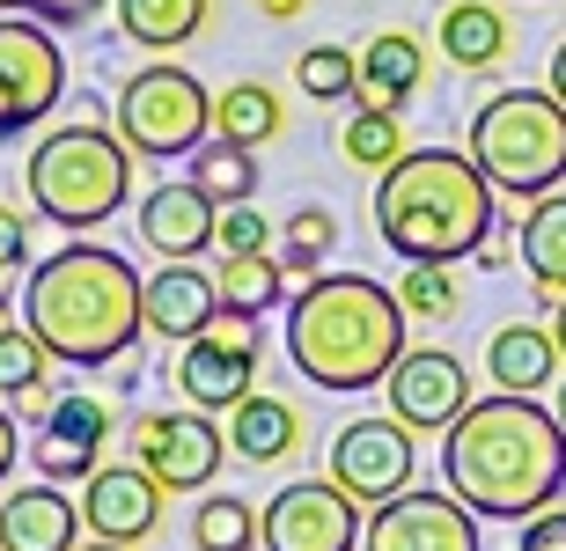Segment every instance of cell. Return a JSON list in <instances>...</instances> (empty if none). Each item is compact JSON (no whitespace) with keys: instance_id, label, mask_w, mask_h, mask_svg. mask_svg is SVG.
Returning <instances> with one entry per match:
<instances>
[{"instance_id":"obj_18","label":"cell","mask_w":566,"mask_h":551,"mask_svg":"<svg viewBox=\"0 0 566 551\" xmlns=\"http://www.w3.org/2000/svg\"><path fill=\"white\" fill-rule=\"evenodd\" d=\"M221 426H229V456H235V464H258V470L294 464V456H302V442H310L302 404L280 398V390H251V398L235 404Z\"/></svg>"},{"instance_id":"obj_19","label":"cell","mask_w":566,"mask_h":551,"mask_svg":"<svg viewBox=\"0 0 566 551\" xmlns=\"http://www.w3.org/2000/svg\"><path fill=\"white\" fill-rule=\"evenodd\" d=\"M82 500H66L52 478L0 500V551H82Z\"/></svg>"},{"instance_id":"obj_43","label":"cell","mask_w":566,"mask_h":551,"mask_svg":"<svg viewBox=\"0 0 566 551\" xmlns=\"http://www.w3.org/2000/svg\"><path fill=\"white\" fill-rule=\"evenodd\" d=\"M545 88H552V96H559V104H566V38L552 44V82H545Z\"/></svg>"},{"instance_id":"obj_14","label":"cell","mask_w":566,"mask_h":551,"mask_svg":"<svg viewBox=\"0 0 566 551\" xmlns=\"http://www.w3.org/2000/svg\"><path fill=\"white\" fill-rule=\"evenodd\" d=\"M360 551H479V515L449 486H412L398 500L368 508Z\"/></svg>"},{"instance_id":"obj_6","label":"cell","mask_w":566,"mask_h":551,"mask_svg":"<svg viewBox=\"0 0 566 551\" xmlns=\"http://www.w3.org/2000/svg\"><path fill=\"white\" fill-rule=\"evenodd\" d=\"M463 155L485 170L501 199H545L566 184V104L552 88H501L471 110Z\"/></svg>"},{"instance_id":"obj_21","label":"cell","mask_w":566,"mask_h":551,"mask_svg":"<svg viewBox=\"0 0 566 551\" xmlns=\"http://www.w3.org/2000/svg\"><path fill=\"white\" fill-rule=\"evenodd\" d=\"M213 317H221L213 273H199L191 257H177V265H155V273H147V339H199Z\"/></svg>"},{"instance_id":"obj_36","label":"cell","mask_w":566,"mask_h":551,"mask_svg":"<svg viewBox=\"0 0 566 551\" xmlns=\"http://www.w3.org/2000/svg\"><path fill=\"white\" fill-rule=\"evenodd\" d=\"M8 273H30V213L0 199V279Z\"/></svg>"},{"instance_id":"obj_37","label":"cell","mask_w":566,"mask_h":551,"mask_svg":"<svg viewBox=\"0 0 566 551\" xmlns=\"http://www.w3.org/2000/svg\"><path fill=\"white\" fill-rule=\"evenodd\" d=\"M111 0H30L22 15H38L44 30H82V22H96Z\"/></svg>"},{"instance_id":"obj_17","label":"cell","mask_w":566,"mask_h":551,"mask_svg":"<svg viewBox=\"0 0 566 551\" xmlns=\"http://www.w3.org/2000/svg\"><path fill=\"white\" fill-rule=\"evenodd\" d=\"M133 229H140V243L163 257V265H177V257L213 251L221 206H213L191 177H169V184H155V191H140V199H133Z\"/></svg>"},{"instance_id":"obj_28","label":"cell","mask_w":566,"mask_h":551,"mask_svg":"<svg viewBox=\"0 0 566 551\" xmlns=\"http://www.w3.org/2000/svg\"><path fill=\"white\" fill-rule=\"evenodd\" d=\"M191 184L207 191L213 206H251L265 170H258V148H235V140H207L191 155Z\"/></svg>"},{"instance_id":"obj_3","label":"cell","mask_w":566,"mask_h":551,"mask_svg":"<svg viewBox=\"0 0 566 551\" xmlns=\"http://www.w3.org/2000/svg\"><path fill=\"white\" fill-rule=\"evenodd\" d=\"M412 346L398 287L368 273H316L287 301V361L302 382L332 390V398H368L390 382V368Z\"/></svg>"},{"instance_id":"obj_10","label":"cell","mask_w":566,"mask_h":551,"mask_svg":"<svg viewBox=\"0 0 566 551\" xmlns=\"http://www.w3.org/2000/svg\"><path fill=\"white\" fill-rule=\"evenodd\" d=\"M324 464H332L324 478L338 492H354L360 508H382V500L412 492V478H420V434L405 420H390V412H368V420H346L332 434Z\"/></svg>"},{"instance_id":"obj_47","label":"cell","mask_w":566,"mask_h":551,"mask_svg":"<svg viewBox=\"0 0 566 551\" xmlns=\"http://www.w3.org/2000/svg\"><path fill=\"white\" fill-rule=\"evenodd\" d=\"M22 8H30V0H0V15H22Z\"/></svg>"},{"instance_id":"obj_15","label":"cell","mask_w":566,"mask_h":551,"mask_svg":"<svg viewBox=\"0 0 566 551\" xmlns=\"http://www.w3.org/2000/svg\"><path fill=\"white\" fill-rule=\"evenodd\" d=\"M390 420H405L412 434H449L471 412V368L449 346H405V361L390 368Z\"/></svg>"},{"instance_id":"obj_31","label":"cell","mask_w":566,"mask_h":551,"mask_svg":"<svg viewBox=\"0 0 566 551\" xmlns=\"http://www.w3.org/2000/svg\"><path fill=\"white\" fill-rule=\"evenodd\" d=\"M44 375H52V353H44V339L30 331V324H0V398L44 404V398H52V390H44Z\"/></svg>"},{"instance_id":"obj_40","label":"cell","mask_w":566,"mask_h":551,"mask_svg":"<svg viewBox=\"0 0 566 551\" xmlns=\"http://www.w3.org/2000/svg\"><path fill=\"white\" fill-rule=\"evenodd\" d=\"M133 382H140V346H133V353H118V361L104 368V390H133Z\"/></svg>"},{"instance_id":"obj_23","label":"cell","mask_w":566,"mask_h":551,"mask_svg":"<svg viewBox=\"0 0 566 551\" xmlns=\"http://www.w3.org/2000/svg\"><path fill=\"white\" fill-rule=\"evenodd\" d=\"M427 88V44L412 30H376L360 44V104L368 110H398Z\"/></svg>"},{"instance_id":"obj_33","label":"cell","mask_w":566,"mask_h":551,"mask_svg":"<svg viewBox=\"0 0 566 551\" xmlns=\"http://www.w3.org/2000/svg\"><path fill=\"white\" fill-rule=\"evenodd\" d=\"M338 155H346L354 170H376L382 177L405 155V118H398V110H368V104H360L354 118L338 126Z\"/></svg>"},{"instance_id":"obj_7","label":"cell","mask_w":566,"mask_h":551,"mask_svg":"<svg viewBox=\"0 0 566 551\" xmlns=\"http://www.w3.org/2000/svg\"><path fill=\"white\" fill-rule=\"evenodd\" d=\"M118 140L140 162H191L213 140V96L177 60H147L118 88Z\"/></svg>"},{"instance_id":"obj_29","label":"cell","mask_w":566,"mask_h":551,"mask_svg":"<svg viewBox=\"0 0 566 551\" xmlns=\"http://www.w3.org/2000/svg\"><path fill=\"white\" fill-rule=\"evenodd\" d=\"M294 88L310 104H360V52L354 44H302Z\"/></svg>"},{"instance_id":"obj_9","label":"cell","mask_w":566,"mask_h":551,"mask_svg":"<svg viewBox=\"0 0 566 551\" xmlns=\"http://www.w3.org/2000/svg\"><path fill=\"white\" fill-rule=\"evenodd\" d=\"M66 96V52L60 30L38 15H0V148L38 133Z\"/></svg>"},{"instance_id":"obj_45","label":"cell","mask_w":566,"mask_h":551,"mask_svg":"<svg viewBox=\"0 0 566 551\" xmlns=\"http://www.w3.org/2000/svg\"><path fill=\"white\" fill-rule=\"evenodd\" d=\"M552 339H559V361H566V301L552 309Z\"/></svg>"},{"instance_id":"obj_35","label":"cell","mask_w":566,"mask_h":551,"mask_svg":"<svg viewBox=\"0 0 566 551\" xmlns=\"http://www.w3.org/2000/svg\"><path fill=\"white\" fill-rule=\"evenodd\" d=\"M273 229H280V221H265L258 206H221L213 251H221V257H258V251H273Z\"/></svg>"},{"instance_id":"obj_38","label":"cell","mask_w":566,"mask_h":551,"mask_svg":"<svg viewBox=\"0 0 566 551\" xmlns=\"http://www.w3.org/2000/svg\"><path fill=\"white\" fill-rule=\"evenodd\" d=\"M515 551H566V515H559V508L530 515L523 530H515Z\"/></svg>"},{"instance_id":"obj_13","label":"cell","mask_w":566,"mask_h":551,"mask_svg":"<svg viewBox=\"0 0 566 551\" xmlns=\"http://www.w3.org/2000/svg\"><path fill=\"white\" fill-rule=\"evenodd\" d=\"M111 434H118V404H111L104 390L52 398L38 420H30V464H38V478H52V486H82V478L104 470Z\"/></svg>"},{"instance_id":"obj_32","label":"cell","mask_w":566,"mask_h":551,"mask_svg":"<svg viewBox=\"0 0 566 551\" xmlns=\"http://www.w3.org/2000/svg\"><path fill=\"white\" fill-rule=\"evenodd\" d=\"M332 243H338V221H332V206H294L287 221H280V243H273V257L287 265V273L316 279L324 265H332Z\"/></svg>"},{"instance_id":"obj_26","label":"cell","mask_w":566,"mask_h":551,"mask_svg":"<svg viewBox=\"0 0 566 551\" xmlns=\"http://www.w3.org/2000/svg\"><path fill=\"white\" fill-rule=\"evenodd\" d=\"M287 133V104H280L273 82H229L213 96V140H235V148H265Z\"/></svg>"},{"instance_id":"obj_12","label":"cell","mask_w":566,"mask_h":551,"mask_svg":"<svg viewBox=\"0 0 566 551\" xmlns=\"http://www.w3.org/2000/svg\"><path fill=\"white\" fill-rule=\"evenodd\" d=\"M368 508L332 478H294L258 508V544L265 551H360Z\"/></svg>"},{"instance_id":"obj_22","label":"cell","mask_w":566,"mask_h":551,"mask_svg":"<svg viewBox=\"0 0 566 551\" xmlns=\"http://www.w3.org/2000/svg\"><path fill=\"white\" fill-rule=\"evenodd\" d=\"M559 339H552V324H501L493 339H485V375L501 398H545L552 382H559Z\"/></svg>"},{"instance_id":"obj_1","label":"cell","mask_w":566,"mask_h":551,"mask_svg":"<svg viewBox=\"0 0 566 551\" xmlns=\"http://www.w3.org/2000/svg\"><path fill=\"white\" fill-rule=\"evenodd\" d=\"M441 486L457 492L471 515L515 522L545 515L566 492V434L552 404L537 398H479L449 434H441Z\"/></svg>"},{"instance_id":"obj_20","label":"cell","mask_w":566,"mask_h":551,"mask_svg":"<svg viewBox=\"0 0 566 551\" xmlns=\"http://www.w3.org/2000/svg\"><path fill=\"white\" fill-rule=\"evenodd\" d=\"M434 52L457 74H493V66L515 52V30H507L501 0H449L434 15Z\"/></svg>"},{"instance_id":"obj_42","label":"cell","mask_w":566,"mask_h":551,"mask_svg":"<svg viewBox=\"0 0 566 551\" xmlns=\"http://www.w3.org/2000/svg\"><path fill=\"white\" fill-rule=\"evenodd\" d=\"M265 22H294V15H310V0H251Z\"/></svg>"},{"instance_id":"obj_11","label":"cell","mask_w":566,"mask_h":551,"mask_svg":"<svg viewBox=\"0 0 566 551\" xmlns=\"http://www.w3.org/2000/svg\"><path fill=\"white\" fill-rule=\"evenodd\" d=\"M258 361H265V339H258L251 317H221L199 331V339H185V353H177V398L191 404V412H213V420H229L235 404L258 390Z\"/></svg>"},{"instance_id":"obj_5","label":"cell","mask_w":566,"mask_h":551,"mask_svg":"<svg viewBox=\"0 0 566 551\" xmlns=\"http://www.w3.org/2000/svg\"><path fill=\"white\" fill-rule=\"evenodd\" d=\"M133 162H140V155L111 126L74 118V126H52L38 148L22 155V191H30L38 221H52V229H66V235H88V229H104L111 213H126Z\"/></svg>"},{"instance_id":"obj_30","label":"cell","mask_w":566,"mask_h":551,"mask_svg":"<svg viewBox=\"0 0 566 551\" xmlns=\"http://www.w3.org/2000/svg\"><path fill=\"white\" fill-rule=\"evenodd\" d=\"M191 551H258V508L243 492H199V508H191Z\"/></svg>"},{"instance_id":"obj_16","label":"cell","mask_w":566,"mask_h":551,"mask_svg":"<svg viewBox=\"0 0 566 551\" xmlns=\"http://www.w3.org/2000/svg\"><path fill=\"white\" fill-rule=\"evenodd\" d=\"M163 500L169 492L147 478L140 464H104L96 478H82V522H88V537H104V544H155L163 537Z\"/></svg>"},{"instance_id":"obj_25","label":"cell","mask_w":566,"mask_h":551,"mask_svg":"<svg viewBox=\"0 0 566 551\" xmlns=\"http://www.w3.org/2000/svg\"><path fill=\"white\" fill-rule=\"evenodd\" d=\"M515 257H523L530 287L537 301L559 309L566 301V191H545V199H530L523 229H515Z\"/></svg>"},{"instance_id":"obj_24","label":"cell","mask_w":566,"mask_h":551,"mask_svg":"<svg viewBox=\"0 0 566 551\" xmlns=\"http://www.w3.org/2000/svg\"><path fill=\"white\" fill-rule=\"evenodd\" d=\"M111 22H118V38L140 44V52H185V44L207 38L213 22V0H111Z\"/></svg>"},{"instance_id":"obj_34","label":"cell","mask_w":566,"mask_h":551,"mask_svg":"<svg viewBox=\"0 0 566 551\" xmlns=\"http://www.w3.org/2000/svg\"><path fill=\"white\" fill-rule=\"evenodd\" d=\"M398 301H405V317L449 324V317H457V309H463L457 265H405V279H398Z\"/></svg>"},{"instance_id":"obj_44","label":"cell","mask_w":566,"mask_h":551,"mask_svg":"<svg viewBox=\"0 0 566 551\" xmlns=\"http://www.w3.org/2000/svg\"><path fill=\"white\" fill-rule=\"evenodd\" d=\"M552 420H559V434H566V382H552Z\"/></svg>"},{"instance_id":"obj_8","label":"cell","mask_w":566,"mask_h":551,"mask_svg":"<svg viewBox=\"0 0 566 551\" xmlns=\"http://www.w3.org/2000/svg\"><path fill=\"white\" fill-rule=\"evenodd\" d=\"M126 456L155 478L163 492H207L213 470L235 464L229 456V426L213 412H191V404H169V412H140L126 426Z\"/></svg>"},{"instance_id":"obj_39","label":"cell","mask_w":566,"mask_h":551,"mask_svg":"<svg viewBox=\"0 0 566 551\" xmlns=\"http://www.w3.org/2000/svg\"><path fill=\"white\" fill-rule=\"evenodd\" d=\"M22 464V426H15V412L0 404V486H8V470Z\"/></svg>"},{"instance_id":"obj_27","label":"cell","mask_w":566,"mask_h":551,"mask_svg":"<svg viewBox=\"0 0 566 551\" xmlns=\"http://www.w3.org/2000/svg\"><path fill=\"white\" fill-rule=\"evenodd\" d=\"M213 295H221V309L229 317H273V309H287V265H280L273 251L258 257H221L213 265Z\"/></svg>"},{"instance_id":"obj_46","label":"cell","mask_w":566,"mask_h":551,"mask_svg":"<svg viewBox=\"0 0 566 551\" xmlns=\"http://www.w3.org/2000/svg\"><path fill=\"white\" fill-rule=\"evenodd\" d=\"M82 551H133V544H104V537H88V544Z\"/></svg>"},{"instance_id":"obj_41","label":"cell","mask_w":566,"mask_h":551,"mask_svg":"<svg viewBox=\"0 0 566 551\" xmlns=\"http://www.w3.org/2000/svg\"><path fill=\"white\" fill-rule=\"evenodd\" d=\"M471 265H479V273H501V265H507V235L493 229V235L479 243V257H471Z\"/></svg>"},{"instance_id":"obj_4","label":"cell","mask_w":566,"mask_h":551,"mask_svg":"<svg viewBox=\"0 0 566 551\" xmlns=\"http://www.w3.org/2000/svg\"><path fill=\"white\" fill-rule=\"evenodd\" d=\"M501 229V191L463 148H405L376 177V235L405 265H463Z\"/></svg>"},{"instance_id":"obj_2","label":"cell","mask_w":566,"mask_h":551,"mask_svg":"<svg viewBox=\"0 0 566 551\" xmlns=\"http://www.w3.org/2000/svg\"><path fill=\"white\" fill-rule=\"evenodd\" d=\"M22 324L44 339V353L66 368H111L147 339V279L111 243H60L22 279Z\"/></svg>"}]
</instances>
